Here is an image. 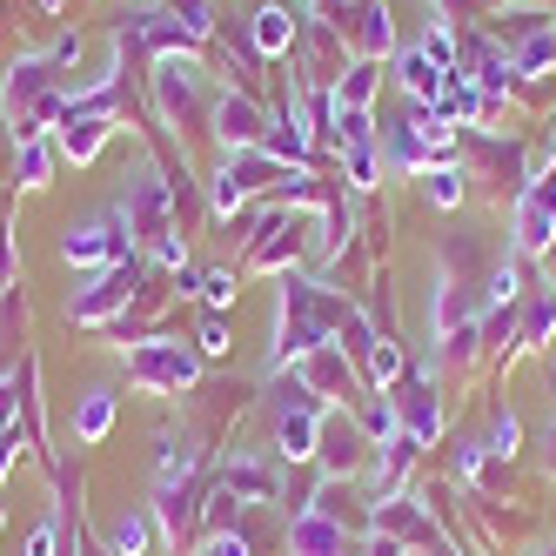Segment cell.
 Returning a JSON list of instances; mask_svg holds the SVG:
<instances>
[{
	"mask_svg": "<svg viewBox=\"0 0 556 556\" xmlns=\"http://www.w3.org/2000/svg\"><path fill=\"white\" fill-rule=\"evenodd\" d=\"M549 235H556V175H543L523 194V208H516V242H523V249H543Z\"/></svg>",
	"mask_w": 556,
	"mask_h": 556,
	"instance_id": "cell-3",
	"label": "cell"
},
{
	"mask_svg": "<svg viewBox=\"0 0 556 556\" xmlns=\"http://www.w3.org/2000/svg\"><path fill=\"white\" fill-rule=\"evenodd\" d=\"M54 549V530H34V543H27V556H48Z\"/></svg>",
	"mask_w": 556,
	"mask_h": 556,
	"instance_id": "cell-30",
	"label": "cell"
},
{
	"mask_svg": "<svg viewBox=\"0 0 556 556\" xmlns=\"http://www.w3.org/2000/svg\"><path fill=\"white\" fill-rule=\"evenodd\" d=\"M369 376L389 389L395 376H403V349H395V342H369Z\"/></svg>",
	"mask_w": 556,
	"mask_h": 556,
	"instance_id": "cell-17",
	"label": "cell"
},
{
	"mask_svg": "<svg viewBox=\"0 0 556 556\" xmlns=\"http://www.w3.org/2000/svg\"><path fill=\"white\" fill-rule=\"evenodd\" d=\"M242 202H249V194L235 188V175L222 168V181H215V208H222V215H235V208H242Z\"/></svg>",
	"mask_w": 556,
	"mask_h": 556,
	"instance_id": "cell-24",
	"label": "cell"
},
{
	"mask_svg": "<svg viewBox=\"0 0 556 556\" xmlns=\"http://www.w3.org/2000/svg\"><path fill=\"white\" fill-rule=\"evenodd\" d=\"M403 88H409L416 101H443L450 81H443V67H435L429 54H403Z\"/></svg>",
	"mask_w": 556,
	"mask_h": 556,
	"instance_id": "cell-10",
	"label": "cell"
},
{
	"mask_svg": "<svg viewBox=\"0 0 556 556\" xmlns=\"http://www.w3.org/2000/svg\"><path fill=\"white\" fill-rule=\"evenodd\" d=\"M61 255L81 262V268H101V262H122L128 255V235H122V222H81V228H67Z\"/></svg>",
	"mask_w": 556,
	"mask_h": 556,
	"instance_id": "cell-2",
	"label": "cell"
},
{
	"mask_svg": "<svg viewBox=\"0 0 556 556\" xmlns=\"http://www.w3.org/2000/svg\"><path fill=\"white\" fill-rule=\"evenodd\" d=\"M329 463H336V469H355V429H349V422L329 429Z\"/></svg>",
	"mask_w": 556,
	"mask_h": 556,
	"instance_id": "cell-20",
	"label": "cell"
},
{
	"mask_svg": "<svg viewBox=\"0 0 556 556\" xmlns=\"http://www.w3.org/2000/svg\"><path fill=\"white\" fill-rule=\"evenodd\" d=\"M128 295H135V268H114L108 282H94L88 295H74V302H67V315H74V323H101V315H114Z\"/></svg>",
	"mask_w": 556,
	"mask_h": 556,
	"instance_id": "cell-5",
	"label": "cell"
},
{
	"mask_svg": "<svg viewBox=\"0 0 556 556\" xmlns=\"http://www.w3.org/2000/svg\"><path fill=\"white\" fill-rule=\"evenodd\" d=\"M490 450H496V456H509V450H516V416H496V429H490Z\"/></svg>",
	"mask_w": 556,
	"mask_h": 556,
	"instance_id": "cell-25",
	"label": "cell"
},
{
	"mask_svg": "<svg viewBox=\"0 0 556 556\" xmlns=\"http://www.w3.org/2000/svg\"><path fill=\"white\" fill-rule=\"evenodd\" d=\"M128 215L141 222V235H148V249H162L168 235H175V228H168V188L154 181V175H141V181L128 188Z\"/></svg>",
	"mask_w": 556,
	"mask_h": 556,
	"instance_id": "cell-4",
	"label": "cell"
},
{
	"mask_svg": "<svg viewBox=\"0 0 556 556\" xmlns=\"http://www.w3.org/2000/svg\"><path fill=\"white\" fill-rule=\"evenodd\" d=\"M202 556H249V543H242V536H215Z\"/></svg>",
	"mask_w": 556,
	"mask_h": 556,
	"instance_id": "cell-29",
	"label": "cell"
},
{
	"mask_svg": "<svg viewBox=\"0 0 556 556\" xmlns=\"http://www.w3.org/2000/svg\"><path fill=\"white\" fill-rule=\"evenodd\" d=\"M289 41H295V14H289V8H262V14H255V48H262V54H282Z\"/></svg>",
	"mask_w": 556,
	"mask_h": 556,
	"instance_id": "cell-12",
	"label": "cell"
},
{
	"mask_svg": "<svg viewBox=\"0 0 556 556\" xmlns=\"http://www.w3.org/2000/svg\"><path fill=\"white\" fill-rule=\"evenodd\" d=\"M369 556H403V536H395V543H389V536H376V543H369Z\"/></svg>",
	"mask_w": 556,
	"mask_h": 556,
	"instance_id": "cell-31",
	"label": "cell"
},
{
	"mask_svg": "<svg viewBox=\"0 0 556 556\" xmlns=\"http://www.w3.org/2000/svg\"><path fill=\"white\" fill-rule=\"evenodd\" d=\"M215 135H222L228 148H262V114H255L249 101H235V94H228V101L215 108Z\"/></svg>",
	"mask_w": 556,
	"mask_h": 556,
	"instance_id": "cell-7",
	"label": "cell"
},
{
	"mask_svg": "<svg viewBox=\"0 0 556 556\" xmlns=\"http://www.w3.org/2000/svg\"><path fill=\"white\" fill-rule=\"evenodd\" d=\"M48 168H54L48 141H41V135H27V141L14 148V175H21V188H48Z\"/></svg>",
	"mask_w": 556,
	"mask_h": 556,
	"instance_id": "cell-11",
	"label": "cell"
},
{
	"mask_svg": "<svg viewBox=\"0 0 556 556\" xmlns=\"http://www.w3.org/2000/svg\"><path fill=\"white\" fill-rule=\"evenodd\" d=\"M208 302H215V308H222V302H235V275H228V268H215V275H208Z\"/></svg>",
	"mask_w": 556,
	"mask_h": 556,
	"instance_id": "cell-27",
	"label": "cell"
},
{
	"mask_svg": "<svg viewBox=\"0 0 556 556\" xmlns=\"http://www.w3.org/2000/svg\"><path fill=\"white\" fill-rule=\"evenodd\" d=\"M108 114H67V122H61V154H67V162H88V154L108 141Z\"/></svg>",
	"mask_w": 556,
	"mask_h": 556,
	"instance_id": "cell-8",
	"label": "cell"
},
{
	"mask_svg": "<svg viewBox=\"0 0 556 556\" xmlns=\"http://www.w3.org/2000/svg\"><path fill=\"white\" fill-rule=\"evenodd\" d=\"M289 543H295V556H349L342 523H336V516H323V509H308L302 523L289 530Z\"/></svg>",
	"mask_w": 556,
	"mask_h": 556,
	"instance_id": "cell-6",
	"label": "cell"
},
{
	"mask_svg": "<svg viewBox=\"0 0 556 556\" xmlns=\"http://www.w3.org/2000/svg\"><path fill=\"white\" fill-rule=\"evenodd\" d=\"M355 41H363L369 54H382V48H389V27H382V8H363V27H355Z\"/></svg>",
	"mask_w": 556,
	"mask_h": 556,
	"instance_id": "cell-19",
	"label": "cell"
},
{
	"mask_svg": "<svg viewBox=\"0 0 556 556\" xmlns=\"http://www.w3.org/2000/svg\"><path fill=\"white\" fill-rule=\"evenodd\" d=\"M349 181L355 188H376V154H369V141H349Z\"/></svg>",
	"mask_w": 556,
	"mask_h": 556,
	"instance_id": "cell-18",
	"label": "cell"
},
{
	"mask_svg": "<svg viewBox=\"0 0 556 556\" xmlns=\"http://www.w3.org/2000/svg\"><path fill=\"white\" fill-rule=\"evenodd\" d=\"M108 422H114V395H108V389H88L81 409H74V435H81V443H101Z\"/></svg>",
	"mask_w": 556,
	"mask_h": 556,
	"instance_id": "cell-9",
	"label": "cell"
},
{
	"mask_svg": "<svg viewBox=\"0 0 556 556\" xmlns=\"http://www.w3.org/2000/svg\"><path fill=\"white\" fill-rule=\"evenodd\" d=\"M549 54H556V41H549V34H536V41L516 54V67H530V74H536V67H549Z\"/></svg>",
	"mask_w": 556,
	"mask_h": 556,
	"instance_id": "cell-22",
	"label": "cell"
},
{
	"mask_svg": "<svg viewBox=\"0 0 556 556\" xmlns=\"http://www.w3.org/2000/svg\"><path fill=\"white\" fill-rule=\"evenodd\" d=\"M48 8H54V0H48Z\"/></svg>",
	"mask_w": 556,
	"mask_h": 556,
	"instance_id": "cell-32",
	"label": "cell"
},
{
	"mask_svg": "<svg viewBox=\"0 0 556 556\" xmlns=\"http://www.w3.org/2000/svg\"><path fill=\"white\" fill-rule=\"evenodd\" d=\"M429 202L456 208V202H463V181H456V175H429Z\"/></svg>",
	"mask_w": 556,
	"mask_h": 556,
	"instance_id": "cell-23",
	"label": "cell"
},
{
	"mask_svg": "<svg viewBox=\"0 0 556 556\" xmlns=\"http://www.w3.org/2000/svg\"><path fill=\"white\" fill-rule=\"evenodd\" d=\"M14 456H21V429H0V476L14 469Z\"/></svg>",
	"mask_w": 556,
	"mask_h": 556,
	"instance_id": "cell-28",
	"label": "cell"
},
{
	"mask_svg": "<svg viewBox=\"0 0 556 556\" xmlns=\"http://www.w3.org/2000/svg\"><path fill=\"white\" fill-rule=\"evenodd\" d=\"M128 369H135L141 389H188V382H194V355L175 349V342H141Z\"/></svg>",
	"mask_w": 556,
	"mask_h": 556,
	"instance_id": "cell-1",
	"label": "cell"
},
{
	"mask_svg": "<svg viewBox=\"0 0 556 556\" xmlns=\"http://www.w3.org/2000/svg\"><path fill=\"white\" fill-rule=\"evenodd\" d=\"M308 389H349V363L336 349H315L308 355Z\"/></svg>",
	"mask_w": 556,
	"mask_h": 556,
	"instance_id": "cell-15",
	"label": "cell"
},
{
	"mask_svg": "<svg viewBox=\"0 0 556 556\" xmlns=\"http://www.w3.org/2000/svg\"><path fill=\"white\" fill-rule=\"evenodd\" d=\"M282 450L315 456V409H282Z\"/></svg>",
	"mask_w": 556,
	"mask_h": 556,
	"instance_id": "cell-14",
	"label": "cell"
},
{
	"mask_svg": "<svg viewBox=\"0 0 556 556\" xmlns=\"http://www.w3.org/2000/svg\"><path fill=\"white\" fill-rule=\"evenodd\" d=\"M108 543H114V556H141V549H148V516H135V509H128L122 523L108 530Z\"/></svg>",
	"mask_w": 556,
	"mask_h": 556,
	"instance_id": "cell-16",
	"label": "cell"
},
{
	"mask_svg": "<svg viewBox=\"0 0 556 556\" xmlns=\"http://www.w3.org/2000/svg\"><path fill=\"white\" fill-rule=\"evenodd\" d=\"M14 409H21V376H0V429H14Z\"/></svg>",
	"mask_w": 556,
	"mask_h": 556,
	"instance_id": "cell-21",
	"label": "cell"
},
{
	"mask_svg": "<svg viewBox=\"0 0 556 556\" xmlns=\"http://www.w3.org/2000/svg\"><path fill=\"white\" fill-rule=\"evenodd\" d=\"M202 349H208V355L228 349V323H222V315H208V323H202Z\"/></svg>",
	"mask_w": 556,
	"mask_h": 556,
	"instance_id": "cell-26",
	"label": "cell"
},
{
	"mask_svg": "<svg viewBox=\"0 0 556 556\" xmlns=\"http://www.w3.org/2000/svg\"><path fill=\"white\" fill-rule=\"evenodd\" d=\"M403 403H409V435H416V443H429V435H435V389L429 382H409Z\"/></svg>",
	"mask_w": 556,
	"mask_h": 556,
	"instance_id": "cell-13",
	"label": "cell"
}]
</instances>
